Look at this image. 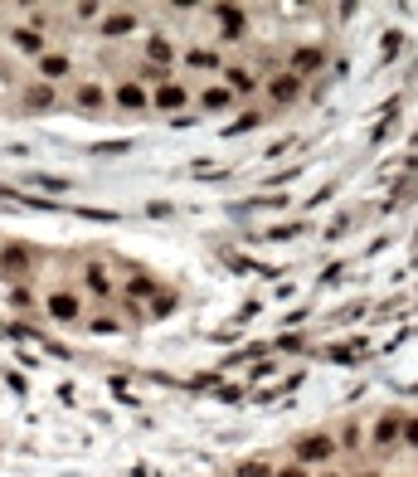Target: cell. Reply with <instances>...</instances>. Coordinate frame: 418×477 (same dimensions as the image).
<instances>
[{
    "label": "cell",
    "instance_id": "6da1fadb",
    "mask_svg": "<svg viewBox=\"0 0 418 477\" xmlns=\"http://www.w3.org/2000/svg\"><path fill=\"white\" fill-rule=\"evenodd\" d=\"M331 448H336L331 434H307V438L297 443V458H302V463H321V458H331Z\"/></svg>",
    "mask_w": 418,
    "mask_h": 477
},
{
    "label": "cell",
    "instance_id": "3957f363",
    "mask_svg": "<svg viewBox=\"0 0 418 477\" xmlns=\"http://www.w3.org/2000/svg\"><path fill=\"white\" fill-rule=\"evenodd\" d=\"M185 88H180V83H161V88H156V97H151V102H156V107H161V112H171V107H185Z\"/></svg>",
    "mask_w": 418,
    "mask_h": 477
},
{
    "label": "cell",
    "instance_id": "7402d4cb",
    "mask_svg": "<svg viewBox=\"0 0 418 477\" xmlns=\"http://www.w3.org/2000/svg\"><path fill=\"white\" fill-rule=\"evenodd\" d=\"M326 477H336V473H326Z\"/></svg>",
    "mask_w": 418,
    "mask_h": 477
},
{
    "label": "cell",
    "instance_id": "52a82bcc",
    "mask_svg": "<svg viewBox=\"0 0 418 477\" xmlns=\"http://www.w3.org/2000/svg\"><path fill=\"white\" fill-rule=\"evenodd\" d=\"M292 69H297V74H312V69H321V49H297Z\"/></svg>",
    "mask_w": 418,
    "mask_h": 477
},
{
    "label": "cell",
    "instance_id": "277c9868",
    "mask_svg": "<svg viewBox=\"0 0 418 477\" xmlns=\"http://www.w3.org/2000/svg\"><path fill=\"white\" fill-rule=\"evenodd\" d=\"M49 312H54L59 322H69V317H78V297H73V292H54V297H49Z\"/></svg>",
    "mask_w": 418,
    "mask_h": 477
},
{
    "label": "cell",
    "instance_id": "ba28073f",
    "mask_svg": "<svg viewBox=\"0 0 418 477\" xmlns=\"http://www.w3.org/2000/svg\"><path fill=\"white\" fill-rule=\"evenodd\" d=\"M117 102H122V107H146V93H141L136 83H122V88H117Z\"/></svg>",
    "mask_w": 418,
    "mask_h": 477
},
{
    "label": "cell",
    "instance_id": "30bf717a",
    "mask_svg": "<svg viewBox=\"0 0 418 477\" xmlns=\"http://www.w3.org/2000/svg\"><path fill=\"white\" fill-rule=\"evenodd\" d=\"M44 74H49V78H64V74H69V59H64V54H44Z\"/></svg>",
    "mask_w": 418,
    "mask_h": 477
},
{
    "label": "cell",
    "instance_id": "7c38bea8",
    "mask_svg": "<svg viewBox=\"0 0 418 477\" xmlns=\"http://www.w3.org/2000/svg\"><path fill=\"white\" fill-rule=\"evenodd\" d=\"M78 102H83V107H103V88L83 83V88H78Z\"/></svg>",
    "mask_w": 418,
    "mask_h": 477
},
{
    "label": "cell",
    "instance_id": "8fae6325",
    "mask_svg": "<svg viewBox=\"0 0 418 477\" xmlns=\"http://www.w3.org/2000/svg\"><path fill=\"white\" fill-rule=\"evenodd\" d=\"M131 25H136V15H127V10H122V15H112V20H107V34H127Z\"/></svg>",
    "mask_w": 418,
    "mask_h": 477
},
{
    "label": "cell",
    "instance_id": "ffe728a7",
    "mask_svg": "<svg viewBox=\"0 0 418 477\" xmlns=\"http://www.w3.org/2000/svg\"><path fill=\"white\" fill-rule=\"evenodd\" d=\"M273 477H307L302 468H282V473H273Z\"/></svg>",
    "mask_w": 418,
    "mask_h": 477
},
{
    "label": "cell",
    "instance_id": "4fadbf2b",
    "mask_svg": "<svg viewBox=\"0 0 418 477\" xmlns=\"http://www.w3.org/2000/svg\"><path fill=\"white\" fill-rule=\"evenodd\" d=\"M146 54H151V64H171V44H166V39H151Z\"/></svg>",
    "mask_w": 418,
    "mask_h": 477
},
{
    "label": "cell",
    "instance_id": "5b68a950",
    "mask_svg": "<svg viewBox=\"0 0 418 477\" xmlns=\"http://www.w3.org/2000/svg\"><path fill=\"white\" fill-rule=\"evenodd\" d=\"M268 88H273V97H278V102H287V97H297V88H302V83H297V74H278Z\"/></svg>",
    "mask_w": 418,
    "mask_h": 477
},
{
    "label": "cell",
    "instance_id": "5bb4252c",
    "mask_svg": "<svg viewBox=\"0 0 418 477\" xmlns=\"http://www.w3.org/2000/svg\"><path fill=\"white\" fill-rule=\"evenodd\" d=\"M190 64H195V69H214L219 54H209V49H190Z\"/></svg>",
    "mask_w": 418,
    "mask_h": 477
},
{
    "label": "cell",
    "instance_id": "44dd1931",
    "mask_svg": "<svg viewBox=\"0 0 418 477\" xmlns=\"http://www.w3.org/2000/svg\"><path fill=\"white\" fill-rule=\"evenodd\" d=\"M365 477H380V473H365Z\"/></svg>",
    "mask_w": 418,
    "mask_h": 477
},
{
    "label": "cell",
    "instance_id": "8992f818",
    "mask_svg": "<svg viewBox=\"0 0 418 477\" xmlns=\"http://www.w3.org/2000/svg\"><path fill=\"white\" fill-rule=\"evenodd\" d=\"M233 102V88H205V107L209 112H224Z\"/></svg>",
    "mask_w": 418,
    "mask_h": 477
},
{
    "label": "cell",
    "instance_id": "7a4b0ae2",
    "mask_svg": "<svg viewBox=\"0 0 418 477\" xmlns=\"http://www.w3.org/2000/svg\"><path fill=\"white\" fill-rule=\"evenodd\" d=\"M404 434V414H384L375 424V448H394V438Z\"/></svg>",
    "mask_w": 418,
    "mask_h": 477
},
{
    "label": "cell",
    "instance_id": "e0dca14e",
    "mask_svg": "<svg viewBox=\"0 0 418 477\" xmlns=\"http://www.w3.org/2000/svg\"><path fill=\"white\" fill-rule=\"evenodd\" d=\"M88 287H93V292H98V297H107V278H103V273H98V268H93V273H88Z\"/></svg>",
    "mask_w": 418,
    "mask_h": 477
},
{
    "label": "cell",
    "instance_id": "2e32d148",
    "mask_svg": "<svg viewBox=\"0 0 418 477\" xmlns=\"http://www.w3.org/2000/svg\"><path fill=\"white\" fill-rule=\"evenodd\" d=\"M15 44H20V49H29V54H34V49H39V39H34V34H29V29H15Z\"/></svg>",
    "mask_w": 418,
    "mask_h": 477
},
{
    "label": "cell",
    "instance_id": "ac0fdd59",
    "mask_svg": "<svg viewBox=\"0 0 418 477\" xmlns=\"http://www.w3.org/2000/svg\"><path fill=\"white\" fill-rule=\"evenodd\" d=\"M24 102H29V107H44V102H49V88H29Z\"/></svg>",
    "mask_w": 418,
    "mask_h": 477
},
{
    "label": "cell",
    "instance_id": "d6986e66",
    "mask_svg": "<svg viewBox=\"0 0 418 477\" xmlns=\"http://www.w3.org/2000/svg\"><path fill=\"white\" fill-rule=\"evenodd\" d=\"M404 438H409V448H418V419H404Z\"/></svg>",
    "mask_w": 418,
    "mask_h": 477
},
{
    "label": "cell",
    "instance_id": "9c48e42d",
    "mask_svg": "<svg viewBox=\"0 0 418 477\" xmlns=\"http://www.w3.org/2000/svg\"><path fill=\"white\" fill-rule=\"evenodd\" d=\"M219 20H224V29H229V34H238V29H243V10H238V5H219Z\"/></svg>",
    "mask_w": 418,
    "mask_h": 477
},
{
    "label": "cell",
    "instance_id": "9a60e30c",
    "mask_svg": "<svg viewBox=\"0 0 418 477\" xmlns=\"http://www.w3.org/2000/svg\"><path fill=\"white\" fill-rule=\"evenodd\" d=\"M238 477H273V468H268V463H243Z\"/></svg>",
    "mask_w": 418,
    "mask_h": 477
}]
</instances>
